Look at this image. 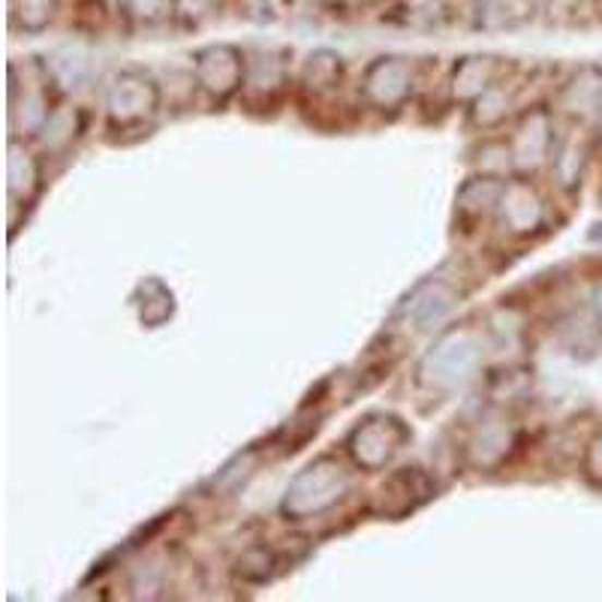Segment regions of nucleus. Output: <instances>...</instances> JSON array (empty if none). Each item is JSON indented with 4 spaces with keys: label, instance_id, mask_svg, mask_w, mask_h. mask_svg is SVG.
<instances>
[{
    "label": "nucleus",
    "instance_id": "nucleus-4",
    "mask_svg": "<svg viewBox=\"0 0 602 602\" xmlns=\"http://www.w3.org/2000/svg\"><path fill=\"white\" fill-rule=\"evenodd\" d=\"M160 103L157 85L142 73H118L109 88V115L121 124H136Z\"/></svg>",
    "mask_w": 602,
    "mask_h": 602
},
{
    "label": "nucleus",
    "instance_id": "nucleus-6",
    "mask_svg": "<svg viewBox=\"0 0 602 602\" xmlns=\"http://www.w3.org/2000/svg\"><path fill=\"white\" fill-rule=\"evenodd\" d=\"M364 91L380 106L401 103L407 97V91H410V70H407V63L401 58H380L376 63H371L368 75H364Z\"/></svg>",
    "mask_w": 602,
    "mask_h": 602
},
{
    "label": "nucleus",
    "instance_id": "nucleus-12",
    "mask_svg": "<svg viewBox=\"0 0 602 602\" xmlns=\"http://www.w3.org/2000/svg\"><path fill=\"white\" fill-rule=\"evenodd\" d=\"M176 0H130V13L142 22H160L166 15H172Z\"/></svg>",
    "mask_w": 602,
    "mask_h": 602
},
{
    "label": "nucleus",
    "instance_id": "nucleus-2",
    "mask_svg": "<svg viewBox=\"0 0 602 602\" xmlns=\"http://www.w3.org/2000/svg\"><path fill=\"white\" fill-rule=\"evenodd\" d=\"M410 440V431L395 416H371L350 434L352 458L368 470H376L389 461L395 452L404 449Z\"/></svg>",
    "mask_w": 602,
    "mask_h": 602
},
{
    "label": "nucleus",
    "instance_id": "nucleus-5",
    "mask_svg": "<svg viewBox=\"0 0 602 602\" xmlns=\"http://www.w3.org/2000/svg\"><path fill=\"white\" fill-rule=\"evenodd\" d=\"M196 79L212 94H232L244 82V61L232 46H212L196 55Z\"/></svg>",
    "mask_w": 602,
    "mask_h": 602
},
{
    "label": "nucleus",
    "instance_id": "nucleus-14",
    "mask_svg": "<svg viewBox=\"0 0 602 602\" xmlns=\"http://www.w3.org/2000/svg\"><path fill=\"white\" fill-rule=\"evenodd\" d=\"M578 0H552V10H557V13H569V10H576Z\"/></svg>",
    "mask_w": 602,
    "mask_h": 602
},
{
    "label": "nucleus",
    "instance_id": "nucleus-1",
    "mask_svg": "<svg viewBox=\"0 0 602 602\" xmlns=\"http://www.w3.org/2000/svg\"><path fill=\"white\" fill-rule=\"evenodd\" d=\"M347 489H350V473L344 470V465L335 458H316L292 479L284 497V513L292 518L323 513L328 506H335L347 494Z\"/></svg>",
    "mask_w": 602,
    "mask_h": 602
},
{
    "label": "nucleus",
    "instance_id": "nucleus-10",
    "mask_svg": "<svg viewBox=\"0 0 602 602\" xmlns=\"http://www.w3.org/2000/svg\"><path fill=\"white\" fill-rule=\"evenodd\" d=\"M533 10V0H479V15L489 25L491 15H497V25H515Z\"/></svg>",
    "mask_w": 602,
    "mask_h": 602
},
{
    "label": "nucleus",
    "instance_id": "nucleus-7",
    "mask_svg": "<svg viewBox=\"0 0 602 602\" xmlns=\"http://www.w3.org/2000/svg\"><path fill=\"white\" fill-rule=\"evenodd\" d=\"M452 301H455V296L446 284H425V287L416 289L413 299H407V314L413 316L416 326L428 328L449 314Z\"/></svg>",
    "mask_w": 602,
    "mask_h": 602
},
{
    "label": "nucleus",
    "instance_id": "nucleus-15",
    "mask_svg": "<svg viewBox=\"0 0 602 602\" xmlns=\"http://www.w3.org/2000/svg\"><path fill=\"white\" fill-rule=\"evenodd\" d=\"M593 308H597V316H600V323H602V287L593 292Z\"/></svg>",
    "mask_w": 602,
    "mask_h": 602
},
{
    "label": "nucleus",
    "instance_id": "nucleus-3",
    "mask_svg": "<svg viewBox=\"0 0 602 602\" xmlns=\"http://www.w3.org/2000/svg\"><path fill=\"white\" fill-rule=\"evenodd\" d=\"M477 364L479 347L467 335H458V338L443 340L434 352H428L425 362L419 364V374H422V383H428V386L452 389V386L465 383Z\"/></svg>",
    "mask_w": 602,
    "mask_h": 602
},
{
    "label": "nucleus",
    "instance_id": "nucleus-13",
    "mask_svg": "<svg viewBox=\"0 0 602 602\" xmlns=\"http://www.w3.org/2000/svg\"><path fill=\"white\" fill-rule=\"evenodd\" d=\"M588 473L593 479H600L602 482V437H597L590 443L588 449Z\"/></svg>",
    "mask_w": 602,
    "mask_h": 602
},
{
    "label": "nucleus",
    "instance_id": "nucleus-8",
    "mask_svg": "<svg viewBox=\"0 0 602 602\" xmlns=\"http://www.w3.org/2000/svg\"><path fill=\"white\" fill-rule=\"evenodd\" d=\"M501 212H503V220L513 226L515 232H525V229H530V226L540 224L542 205L540 200L533 196V190L509 188V190H503Z\"/></svg>",
    "mask_w": 602,
    "mask_h": 602
},
{
    "label": "nucleus",
    "instance_id": "nucleus-9",
    "mask_svg": "<svg viewBox=\"0 0 602 602\" xmlns=\"http://www.w3.org/2000/svg\"><path fill=\"white\" fill-rule=\"evenodd\" d=\"M58 10V0H13V22L25 31H43Z\"/></svg>",
    "mask_w": 602,
    "mask_h": 602
},
{
    "label": "nucleus",
    "instance_id": "nucleus-11",
    "mask_svg": "<svg viewBox=\"0 0 602 602\" xmlns=\"http://www.w3.org/2000/svg\"><path fill=\"white\" fill-rule=\"evenodd\" d=\"M489 58H467L461 67H458V73H455V88L461 85V91L467 85H473L477 91L485 88V82H489Z\"/></svg>",
    "mask_w": 602,
    "mask_h": 602
}]
</instances>
